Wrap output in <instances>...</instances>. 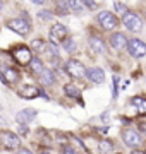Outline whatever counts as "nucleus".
<instances>
[{
  "mask_svg": "<svg viewBox=\"0 0 146 154\" xmlns=\"http://www.w3.org/2000/svg\"><path fill=\"white\" fill-rule=\"evenodd\" d=\"M64 48L67 50V51H71V53H74L76 51V41L71 38H67L65 41H64Z\"/></svg>",
  "mask_w": 146,
  "mask_h": 154,
  "instance_id": "22",
  "label": "nucleus"
},
{
  "mask_svg": "<svg viewBox=\"0 0 146 154\" xmlns=\"http://www.w3.org/2000/svg\"><path fill=\"white\" fill-rule=\"evenodd\" d=\"M141 130H143V132H146V123H141Z\"/></svg>",
  "mask_w": 146,
  "mask_h": 154,
  "instance_id": "30",
  "label": "nucleus"
},
{
  "mask_svg": "<svg viewBox=\"0 0 146 154\" xmlns=\"http://www.w3.org/2000/svg\"><path fill=\"white\" fill-rule=\"evenodd\" d=\"M86 75H88V79H90L91 82H95V84L105 82V72H103V69H100V67H90V69L86 70Z\"/></svg>",
  "mask_w": 146,
  "mask_h": 154,
  "instance_id": "11",
  "label": "nucleus"
},
{
  "mask_svg": "<svg viewBox=\"0 0 146 154\" xmlns=\"http://www.w3.org/2000/svg\"><path fill=\"white\" fill-rule=\"evenodd\" d=\"M33 4H36V5H43L45 4V0H31Z\"/></svg>",
  "mask_w": 146,
  "mask_h": 154,
  "instance_id": "29",
  "label": "nucleus"
},
{
  "mask_svg": "<svg viewBox=\"0 0 146 154\" xmlns=\"http://www.w3.org/2000/svg\"><path fill=\"white\" fill-rule=\"evenodd\" d=\"M12 57H14V60L19 63V65H28L33 62V55H31V50L28 46H23V45H19L16 48L12 50Z\"/></svg>",
  "mask_w": 146,
  "mask_h": 154,
  "instance_id": "4",
  "label": "nucleus"
},
{
  "mask_svg": "<svg viewBox=\"0 0 146 154\" xmlns=\"http://www.w3.org/2000/svg\"><path fill=\"white\" fill-rule=\"evenodd\" d=\"M33 48L38 50V51H41V50L45 48V43H43V39H34L33 41Z\"/></svg>",
  "mask_w": 146,
  "mask_h": 154,
  "instance_id": "24",
  "label": "nucleus"
},
{
  "mask_svg": "<svg viewBox=\"0 0 146 154\" xmlns=\"http://www.w3.org/2000/svg\"><path fill=\"white\" fill-rule=\"evenodd\" d=\"M96 21H98V24H100L105 31H115V29L119 28V24H120L117 14L112 12V11H101V12H98Z\"/></svg>",
  "mask_w": 146,
  "mask_h": 154,
  "instance_id": "2",
  "label": "nucleus"
},
{
  "mask_svg": "<svg viewBox=\"0 0 146 154\" xmlns=\"http://www.w3.org/2000/svg\"><path fill=\"white\" fill-rule=\"evenodd\" d=\"M132 154H144V152H132Z\"/></svg>",
  "mask_w": 146,
  "mask_h": 154,
  "instance_id": "32",
  "label": "nucleus"
},
{
  "mask_svg": "<svg viewBox=\"0 0 146 154\" xmlns=\"http://www.w3.org/2000/svg\"><path fill=\"white\" fill-rule=\"evenodd\" d=\"M131 105L138 110L139 115H146V98H143V96H132L131 98Z\"/></svg>",
  "mask_w": 146,
  "mask_h": 154,
  "instance_id": "15",
  "label": "nucleus"
},
{
  "mask_svg": "<svg viewBox=\"0 0 146 154\" xmlns=\"http://www.w3.org/2000/svg\"><path fill=\"white\" fill-rule=\"evenodd\" d=\"M0 142L4 144V147H7V149H17L21 140L17 137V134L9 132V130H2L0 132Z\"/></svg>",
  "mask_w": 146,
  "mask_h": 154,
  "instance_id": "9",
  "label": "nucleus"
},
{
  "mask_svg": "<svg viewBox=\"0 0 146 154\" xmlns=\"http://www.w3.org/2000/svg\"><path fill=\"white\" fill-rule=\"evenodd\" d=\"M127 51L132 58H143L146 57V43L139 38H131L127 43Z\"/></svg>",
  "mask_w": 146,
  "mask_h": 154,
  "instance_id": "3",
  "label": "nucleus"
},
{
  "mask_svg": "<svg viewBox=\"0 0 146 154\" xmlns=\"http://www.w3.org/2000/svg\"><path fill=\"white\" fill-rule=\"evenodd\" d=\"M127 43H129V38H127L124 33H119V31L112 33L110 38H108V45H110L113 50H117V51L124 50L125 46H127Z\"/></svg>",
  "mask_w": 146,
  "mask_h": 154,
  "instance_id": "10",
  "label": "nucleus"
},
{
  "mask_svg": "<svg viewBox=\"0 0 146 154\" xmlns=\"http://www.w3.org/2000/svg\"><path fill=\"white\" fill-rule=\"evenodd\" d=\"M67 39V28L64 24H53L50 28V41L52 43H64Z\"/></svg>",
  "mask_w": 146,
  "mask_h": 154,
  "instance_id": "8",
  "label": "nucleus"
},
{
  "mask_svg": "<svg viewBox=\"0 0 146 154\" xmlns=\"http://www.w3.org/2000/svg\"><path fill=\"white\" fill-rule=\"evenodd\" d=\"M41 154H50V152H41Z\"/></svg>",
  "mask_w": 146,
  "mask_h": 154,
  "instance_id": "33",
  "label": "nucleus"
},
{
  "mask_svg": "<svg viewBox=\"0 0 146 154\" xmlns=\"http://www.w3.org/2000/svg\"><path fill=\"white\" fill-rule=\"evenodd\" d=\"M64 91H65V94H67L69 98H79V91L74 84H65L64 86Z\"/></svg>",
  "mask_w": 146,
  "mask_h": 154,
  "instance_id": "20",
  "label": "nucleus"
},
{
  "mask_svg": "<svg viewBox=\"0 0 146 154\" xmlns=\"http://www.w3.org/2000/svg\"><path fill=\"white\" fill-rule=\"evenodd\" d=\"M2 77H4V81H5L7 84H14L19 81V72L16 70V69H12V67H7V69H4V72H2Z\"/></svg>",
  "mask_w": 146,
  "mask_h": 154,
  "instance_id": "14",
  "label": "nucleus"
},
{
  "mask_svg": "<svg viewBox=\"0 0 146 154\" xmlns=\"http://www.w3.org/2000/svg\"><path fill=\"white\" fill-rule=\"evenodd\" d=\"M33 72H34V74H41V72H43V63H41L40 58L33 60Z\"/></svg>",
  "mask_w": 146,
  "mask_h": 154,
  "instance_id": "23",
  "label": "nucleus"
},
{
  "mask_svg": "<svg viewBox=\"0 0 146 154\" xmlns=\"http://www.w3.org/2000/svg\"><path fill=\"white\" fill-rule=\"evenodd\" d=\"M36 116V111L31 110V108H28V110H23V111H19L16 115V120L17 123H28V122H31Z\"/></svg>",
  "mask_w": 146,
  "mask_h": 154,
  "instance_id": "16",
  "label": "nucleus"
},
{
  "mask_svg": "<svg viewBox=\"0 0 146 154\" xmlns=\"http://www.w3.org/2000/svg\"><path fill=\"white\" fill-rule=\"evenodd\" d=\"M40 81L45 84V86H50V84L55 82V77H53V72L50 70V69H43V72L41 74H38Z\"/></svg>",
  "mask_w": 146,
  "mask_h": 154,
  "instance_id": "17",
  "label": "nucleus"
},
{
  "mask_svg": "<svg viewBox=\"0 0 146 154\" xmlns=\"http://www.w3.org/2000/svg\"><path fill=\"white\" fill-rule=\"evenodd\" d=\"M112 149H113V144H112V140H108V139H101L100 142H98V151H100L101 154H108Z\"/></svg>",
  "mask_w": 146,
  "mask_h": 154,
  "instance_id": "19",
  "label": "nucleus"
},
{
  "mask_svg": "<svg viewBox=\"0 0 146 154\" xmlns=\"http://www.w3.org/2000/svg\"><path fill=\"white\" fill-rule=\"evenodd\" d=\"M122 24L131 33H139V31H143V26H144V17L139 12L129 11L125 16H122Z\"/></svg>",
  "mask_w": 146,
  "mask_h": 154,
  "instance_id": "1",
  "label": "nucleus"
},
{
  "mask_svg": "<svg viewBox=\"0 0 146 154\" xmlns=\"http://www.w3.org/2000/svg\"><path fill=\"white\" fill-rule=\"evenodd\" d=\"M88 45H90V48L93 53H96V55H103L105 51H107V46H105V41L100 38V36H91L90 41H88Z\"/></svg>",
  "mask_w": 146,
  "mask_h": 154,
  "instance_id": "12",
  "label": "nucleus"
},
{
  "mask_svg": "<svg viewBox=\"0 0 146 154\" xmlns=\"http://www.w3.org/2000/svg\"><path fill=\"white\" fill-rule=\"evenodd\" d=\"M144 154H146V151H144Z\"/></svg>",
  "mask_w": 146,
  "mask_h": 154,
  "instance_id": "34",
  "label": "nucleus"
},
{
  "mask_svg": "<svg viewBox=\"0 0 146 154\" xmlns=\"http://www.w3.org/2000/svg\"><path fill=\"white\" fill-rule=\"evenodd\" d=\"M67 5H69V11L76 12V14H83L86 7L83 0H67Z\"/></svg>",
  "mask_w": 146,
  "mask_h": 154,
  "instance_id": "18",
  "label": "nucleus"
},
{
  "mask_svg": "<svg viewBox=\"0 0 146 154\" xmlns=\"http://www.w3.org/2000/svg\"><path fill=\"white\" fill-rule=\"evenodd\" d=\"M84 2V5L88 7V9H96V2L95 0H83Z\"/></svg>",
  "mask_w": 146,
  "mask_h": 154,
  "instance_id": "26",
  "label": "nucleus"
},
{
  "mask_svg": "<svg viewBox=\"0 0 146 154\" xmlns=\"http://www.w3.org/2000/svg\"><path fill=\"white\" fill-rule=\"evenodd\" d=\"M40 17H41V19H50L52 14L48 11H43V12H40Z\"/></svg>",
  "mask_w": 146,
  "mask_h": 154,
  "instance_id": "27",
  "label": "nucleus"
},
{
  "mask_svg": "<svg viewBox=\"0 0 146 154\" xmlns=\"http://www.w3.org/2000/svg\"><path fill=\"white\" fill-rule=\"evenodd\" d=\"M17 154H33V152H31L29 149H19V151H17Z\"/></svg>",
  "mask_w": 146,
  "mask_h": 154,
  "instance_id": "28",
  "label": "nucleus"
},
{
  "mask_svg": "<svg viewBox=\"0 0 146 154\" xmlns=\"http://www.w3.org/2000/svg\"><path fill=\"white\" fill-rule=\"evenodd\" d=\"M113 7H115V14H119V16H125V14L129 12L127 5H124L122 2H119V0H115V2H113Z\"/></svg>",
  "mask_w": 146,
  "mask_h": 154,
  "instance_id": "21",
  "label": "nucleus"
},
{
  "mask_svg": "<svg viewBox=\"0 0 146 154\" xmlns=\"http://www.w3.org/2000/svg\"><path fill=\"white\" fill-rule=\"evenodd\" d=\"M143 16H144V22H146V11H144V14H143Z\"/></svg>",
  "mask_w": 146,
  "mask_h": 154,
  "instance_id": "31",
  "label": "nucleus"
},
{
  "mask_svg": "<svg viewBox=\"0 0 146 154\" xmlns=\"http://www.w3.org/2000/svg\"><path fill=\"white\" fill-rule=\"evenodd\" d=\"M7 28L12 29L14 33L21 34V36H26V34H29V31H31V24H29L26 19L19 17V19H9V21H7Z\"/></svg>",
  "mask_w": 146,
  "mask_h": 154,
  "instance_id": "6",
  "label": "nucleus"
},
{
  "mask_svg": "<svg viewBox=\"0 0 146 154\" xmlns=\"http://www.w3.org/2000/svg\"><path fill=\"white\" fill-rule=\"evenodd\" d=\"M122 140L125 146H129V147H139L141 142H143V139H141V134L134 128H125L122 132Z\"/></svg>",
  "mask_w": 146,
  "mask_h": 154,
  "instance_id": "7",
  "label": "nucleus"
},
{
  "mask_svg": "<svg viewBox=\"0 0 146 154\" xmlns=\"http://www.w3.org/2000/svg\"><path fill=\"white\" fill-rule=\"evenodd\" d=\"M62 154H78V151L71 146H65V147H62Z\"/></svg>",
  "mask_w": 146,
  "mask_h": 154,
  "instance_id": "25",
  "label": "nucleus"
},
{
  "mask_svg": "<svg viewBox=\"0 0 146 154\" xmlns=\"http://www.w3.org/2000/svg\"><path fill=\"white\" fill-rule=\"evenodd\" d=\"M86 69L83 63L79 60H76V58H71V60H67V63H65V72H67L71 77H74V79H83V77L86 75Z\"/></svg>",
  "mask_w": 146,
  "mask_h": 154,
  "instance_id": "5",
  "label": "nucleus"
},
{
  "mask_svg": "<svg viewBox=\"0 0 146 154\" xmlns=\"http://www.w3.org/2000/svg\"><path fill=\"white\" fill-rule=\"evenodd\" d=\"M19 94H21V98H24V99H33V98H36L40 94V89L36 88V86H23V88L19 89Z\"/></svg>",
  "mask_w": 146,
  "mask_h": 154,
  "instance_id": "13",
  "label": "nucleus"
}]
</instances>
